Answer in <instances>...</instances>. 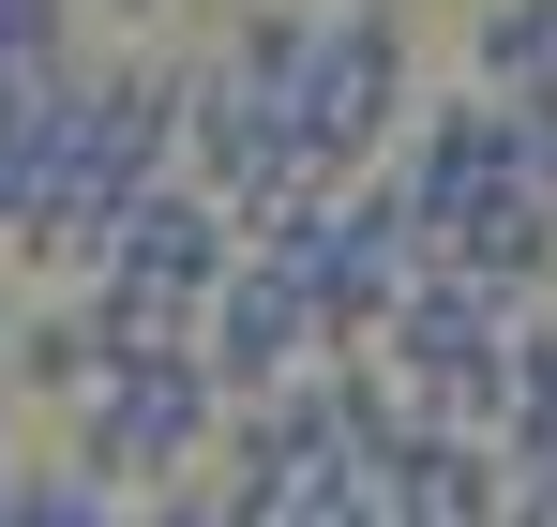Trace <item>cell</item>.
<instances>
[{"label":"cell","instance_id":"6da1fadb","mask_svg":"<svg viewBox=\"0 0 557 527\" xmlns=\"http://www.w3.org/2000/svg\"><path fill=\"white\" fill-rule=\"evenodd\" d=\"M61 422H76V467H91L106 498H151V482L211 467V438H226V377H211V347H121Z\"/></svg>","mask_w":557,"mask_h":527},{"label":"cell","instance_id":"4fadbf2b","mask_svg":"<svg viewBox=\"0 0 557 527\" xmlns=\"http://www.w3.org/2000/svg\"><path fill=\"white\" fill-rule=\"evenodd\" d=\"M106 15H166V0H106Z\"/></svg>","mask_w":557,"mask_h":527},{"label":"cell","instance_id":"5b68a950","mask_svg":"<svg viewBox=\"0 0 557 527\" xmlns=\"http://www.w3.org/2000/svg\"><path fill=\"white\" fill-rule=\"evenodd\" d=\"M196 347H211L226 392H272V377H301V361L332 347V332H317V286L286 271V242H242V257H226L211 317H196Z\"/></svg>","mask_w":557,"mask_h":527},{"label":"cell","instance_id":"9c48e42d","mask_svg":"<svg viewBox=\"0 0 557 527\" xmlns=\"http://www.w3.org/2000/svg\"><path fill=\"white\" fill-rule=\"evenodd\" d=\"M106 377V332H91V302H46L30 332H15V392H46V407H76Z\"/></svg>","mask_w":557,"mask_h":527},{"label":"cell","instance_id":"52a82bcc","mask_svg":"<svg viewBox=\"0 0 557 527\" xmlns=\"http://www.w3.org/2000/svg\"><path fill=\"white\" fill-rule=\"evenodd\" d=\"M467 76L497 90V106H557V0H497L467 30Z\"/></svg>","mask_w":557,"mask_h":527},{"label":"cell","instance_id":"3957f363","mask_svg":"<svg viewBox=\"0 0 557 527\" xmlns=\"http://www.w3.org/2000/svg\"><path fill=\"white\" fill-rule=\"evenodd\" d=\"M301 15L317 0H242L226 46L182 61V167L196 181H242L257 151L286 136V90H301Z\"/></svg>","mask_w":557,"mask_h":527},{"label":"cell","instance_id":"30bf717a","mask_svg":"<svg viewBox=\"0 0 557 527\" xmlns=\"http://www.w3.org/2000/svg\"><path fill=\"white\" fill-rule=\"evenodd\" d=\"M512 467H557V317H528L512 332Z\"/></svg>","mask_w":557,"mask_h":527},{"label":"cell","instance_id":"7c38bea8","mask_svg":"<svg viewBox=\"0 0 557 527\" xmlns=\"http://www.w3.org/2000/svg\"><path fill=\"white\" fill-rule=\"evenodd\" d=\"M528 181L557 196V106H528Z\"/></svg>","mask_w":557,"mask_h":527},{"label":"cell","instance_id":"277c9868","mask_svg":"<svg viewBox=\"0 0 557 527\" xmlns=\"http://www.w3.org/2000/svg\"><path fill=\"white\" fill-rule=\"evenodd\" d=\"M512 167H528V106H497L482 76L437 90V106H407V136H392V196H407V226H422V242L467 226Z\"/></svg>","mask_w":557,"mask_h":527},{"label":"cell","instance_id":"ba28073f","mask_svg":"<svg viewBox=\"0 0 557 527\" xmlns=\"http://www.w3.org/2000/svg\"><path fill=\"white\" fill-rule=\"evenodd\" d=\"M136 527H286V482H257V467H182V482H151L136 498Z\"/></svg>","mask_w":557,"mask_h":527},{"label":"cell","instance_id":"5bb4252c","mask_svg":"<svg viewBox=\"0 0 557 527\" xmlns=\"http://www.w3.org/2000/svg\"><path fill=\"white\" fill-rule=\"evenodd\" d=\"M0 271H15V226H0Z\"/></svg>","mask_w":557,"mask_h":527},{"label":"cell","instance_id":"8fae6325","mask_svg":"<svg viewBox=\"0 0 557 527\" xmlns=\"http://www.w3.org/2000/svg\"><path fill=\"white\" fill-rule=\"evenodd\" d=\"M30 46H76V0H0V61H30Z\"/></svg>","mask_w":557,"mask_h":527},{"label":"cell","instance_id":"7a4b0ae2","mask_svg":"<svg viewBox=\"0 0 557 527\" xmlns=\"http://www.w3.org/2000/svg\"><path fill=\"white\" fill-rule=\"evenodd\" d=\"M407 106H422V76H407V15H392V0H317V15H301L286 136H301L332 181H362V167H392Z\"/></svg>","mask_w":557,"mask_h":527},{"label":"cell","instance_id":"8992f818","mask_svg":"<svg viewBox=\"0 0 557 527\" xmlns=\"http://www.w3.org/2000/svg\"><path fill=\"white\" fill-rule=\"evenodd\" d=\"M392 527H512V452L422 422V438L392 452Z\"/></svg>","mask_w":557,"mask_h":527}]
</instances>
